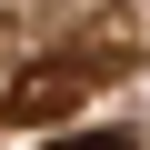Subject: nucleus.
I'll return each mask as SVG.
<instances>
[{
  "instance_id": "1",
  "label": "nucleus",
  "mask_w": 150,
  "mask_h": 150,
  "mask_svg": "<svg viewBox=\"0 0 150 150\" xmlns=\"http://www.w3.org/2000/svg\"><path fill=\"white\" fill-rule=\"evenodd\" d=\"M100 70L110 60H40V70H20V80H10V120H60L70 100L100 90Z\"/></svg>"
},
{
  "instance_id": "2",
  "label": "nucleus",
  "mask_w": 150,
  "mask_h": 150,
  "mask_svg": "<svg viewBox=\"0 0 150 150\" xmlns=\"http://www.w3.org/2000/svg\"><path fill=\"white\" fill-rule=\"evenodd\" d=\"M40 150H130V140H120V130H50Z\"/></svg>"
}]
</instances>
